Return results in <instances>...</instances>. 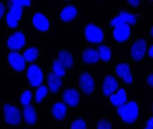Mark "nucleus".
<instances>
[{
	"instance_id": "nucleus-1",
	"label": "nucleus",
	"mask_w": 153,
	"mask_h": 129,
	"mask_svg": "<svg viewBox=\"0 0 153 129\" xmlns=\"http://www.w3.org/2000/svg\"><path fill=\"white\" fill-rule=\"evenodd\" d=\"M118 113L124 122L131 123L135 122L138 118V107L134 101L126 103L118 107Z\"/></svg>"
},
{
	"instance_id": "nucleus-2",
	"label": "nucleus",
	"mask_w": 153,
	"mask_h": 129,
	"mask_svg": "<svg viewBox=\"0 0 153 129\" xmlns=\"http://www.w3.org/2000/svg\"><path fill=\"white\" fill-rule=\"evenodd\" d=\"M5 119L7 123L17 125L21 122V116L19 110L10 104H6L4 106Z\"/></svg>"
},
{
	"instance_id": "nucleus-3",
	"label": "nucleus",
	"mask_w": 153,
	"mask_h": 129,
	"mask_svg": "<svg viewBox=\"0 0 153 129\" xmlns=\"http://www.w3.org/2000/svg\"><path fill=\"white\" fill-rule=\"evenodd\" d=\"M85 34L87 40L92 43H99L104 38L103 31L93 24L87 25L85 28Z\"/></svg>"
},
{
	"instance_id": "nucleus-4",
	"label": "nucleus",
	"mask_w": 153,
	"mask_h": 129,
	"mask_svg": "<svg viewBox=\"0 0 153 129\" xmlns=\"http://www.w3.org/2000/svg\"><path fill=\"white\" fill-rule=\"evenodd\" d=\"M27 77L31 86H40L43 81V74L42 69L36 65H32L28 69Z\"/></svg>"
},
{
	"instance_id": "nucleus-5",
	"label": "nucleus",
	"mask_w": 153,
	"mask_h": 129,
	"mask_svg": "<svg viewBox=\"0 0 153 129\" xmlns=\"http://www.w3.org/2000/svg\"><path fill=\"white\" fill-rule=\"evenodd\" d=\"M25 44V36L20 32H16L12 34L8 39L7 41V47L13 51L20 49L24 46Z\"/></svg>"
},
{
	"instance_id": "nucleus-6",
	"label": "nucleus",
	"mask_w": 153,
	"mask_h": 129,
	"mask_svg": "<svg viewBox=\"0 0 153 129\" xmlns=\"http://www.w3.org/2000/svg\"><path fill=\"white\" fill-rule=\"evenodd\" d=\"M137 21L135 17L131 14L126 12H121L118 16L115 17L111 22V25L114 27H117L122 25H134Z\"/></svg>"
},
{
	"instance_id": "nucleus-7",
	"label": "nucleus",
	"mask_w": 153,
	"mask_h": 129,
	"mask_svg": "<svg viewBox=\"0 0 153 129\" xmlns=\"http://www.w3.org/2000/svg\"><path fill=\"white\" fill-rule=\"evenodd\" d=\"M8 61L17 71H22L25 68V60L23 56L17 52H12L8 55Z\"/></svg>"
},
{
	"instance_id": "nucleus-8",
	"label": "nucleus",
	"mask_w": 153,
	"mask_h": 129,
	"mask_svg": "<svg viewBox=\"0 0 153 129\" xmlns=\"http://www.w3.org/2000/svg\"><path fill=\"white\" fill-rule=\"evenodd\" d=\"M79 83L84 92L87 94H90L94 89L95 82L89 74L84 73L81 75Z\"/></svg>"
},
{
	"instance_id": "nucleus-9",
	"label": "nucleus",
	"mask_w": 153,
	"mask_h": 129,
	"mask_svg": "<svg viewBox=\"0 0 153 129\" xmlns=\"http://www.w3.org/2000/svg\"><path fill=\"white\" fill-rule=\"evenodd\" d=\"M146 51V41L144 40H139L136 41L132 45L131 48V55L135 60H140Z\"/></svg>"
},
{
	"instance_id": "nucleus-10",
	"label": "nucleus",
	"mask_w": 153,
	"mask_h": 129,
	"mask_svg": "<svg viewBox=\"0 0 153 129\" xmlns=\"http://www.w3.org/2000/svg\"><path fill=\"white\" fill-rule=\"evenodd\" d=\"M130 34V28L128 25L125 24L115 27L114 36L117 41L122 42L127 40Z\"/></svg>"
},
{
	"instance_id": "nucleus-11",
	"label": "nucleus",
	"mask_w": 153,
	"mask_h": 129,
	"mask_svg": "<svg viewBox=\"0 0 153 129\" xmlns=\"http://www.w3.org/2000/svg\"><path fill=\"white\" fill-rule=\"evenodd\" d=\"M63 100L68 105L75 107L79 102V93L74 89H68L64 92Z\"/></svg>"
},
{
	"instance_id": "nucleus-12",
	"label": "nucleus",
	"mask_w": 153,
	"mask_h": 129,
	"mask_svg": "<svg viewBox=\"0 0 153 129\" xmlns=\"http://www.w3.org/2000/svg\"><path fill=\"white\" fill-rule=\"evenodd\" d=\"M118 84L115 78L108 76L105 78L103 84V92L106 96L111 95L117 89Z\"/></svg>"
},
{
	"instance_id": "nucleus-13",
	"label": "nucleus",
	"mask_w": 153,
	"mask_h": 129,
	"mask_svg": "<svg viewBox=\"0 0 153 129\" xmlns=\"http://www.w3.org/2000/svg\"><path fill=\"white\" fill-rule=\"evenodd\" d=\"M116 72L119 77L122 78L125 82L130 84L132 82V76L127 64H119L116 68Z\"/></svg>"
},
{
	"instance_id": "nucleus-14",
	"label": "nucleus",
	"mask_w": 153,
	"mask_h": 129,
	"mask_svg": "<svg viewBox=\"0 0 153 129\" xmlns=\"http://www.w3.org/2000/svg\"><path fill=\"white\" fill-rule=\"evenodd\" d=\"M33 23L38 30L46 31L49 27V22L47 18L42 13H37L33 18Z\"/></svg>"
},
{
	"instance_id": "nucleus-15",
	"label": "nucleus",
	"mask_w": 153,
	"mask_h": 129,
	"mask_svg": "<svg viewBox=\"0 0 153 129\" xmlns=\"http://www.w3.org/2000/svg\"><path fill=\"white\" fill-rule=\"evenodd\" d=\"M110 101L114 105L118 107L124 104L127 102L125 91L123 89H119L117 94L110 95Z\"/></svg>"
},
{
	"instance_id": "nucleus-16",
	"label": "nucleus",
	"mask_w": 153,
	"mask_h": 129,
	"mask_svg": "<svg viewBox=\"0 0 153 129\" xmlns=\"http://www.w3.org/2000/svg\"><path fill=\"white\" fill-rule=\"evenodd\" d=\"M24 117L26 122L29 125L35 124L37 120V115L34 107L29 104L24 106Z\"/></svg>"
},
{
	"instance_id": "nucleus-17",
	"label": "nucleus",
	"mask_w": 153,
	"mask_h": 129,
	"mask_svg": "<svg viewBox=\"0 0 153 129\" xmlns=\"http://www.w3.org/2000/svg\"><path fill=\"white\" fill-rule=\"evenodd\" d=\"M48 82L49 87L51 91L53 92H57L62 85L61 78L55 75L53 72L49 74L48 76Z\"/></svg>"
},
{
	"instance_id": "nucleus-18",
	"label": "nucleus",
	"mask_w": 153,
	"mask_h": 129,
	"mask_svg": "<svg viewBox=\"0 0 153 129\" xmlns=\"http://www.w3.org/2000/svg\"><path fill=\"white\" fill-rule=\"evenodd\" d=\"M77 13L76 9L75 7L68 6L63 9L60 13V17L64 21H70L76 16Z\"/></svg>"
},
{
	"instance_id": "nucleus-19",
	"label": "nucleus",
	"mask_w": 153,
	"mask_h": 129,
	"mask_svg": "<svg viewBox=\"0 0 153 129\" xmlns=\"http://www.w3.org/2000/svg\"><path fill=\"white\" fill-rule=\"evenodd\" d=\"M83 59L87 63H95L99 61V56L97 51L92 49H87L84 52Z\"/></svg>"
},
{
	"instance_id": "nucleus-20",
	"label": "nucleus",
	"mask_w": 153,
	"mask_h": 129,
	"mask_svg": "<svg viewBox=\"0 0 153 129\" xmlns=\"http://www.w3.org/2000/svg\"><path fill=\"white\" fill-rule=\"evenodd\" d=\"M67 113V107L62 103H57L53 105L52 107V113L56 119L62 120Z\"/></svg>"
},
{
	"instance_id": "nucleus-21",
	"label": "nucleus",
	"mask_w": 153,
	"mask_h": 129,
	"mask_svg": "<svg viewBox=\"0 0 153 129\" xmlns=\"http://www.w3.org/2000/svg\"><path fill=\"white\" fill-rule=\"evenodd\" d=\"M59 60L65 68H71L74 63L72 55L65 51H62L59 53Z\"/></svg>"
},
{
	"instance_id": "nucleus-22",
	"label": "nucleus",
	"mask_w": 153,
	"mask_h": 129,
	"mask_svg": "<svg viewBox=\"0 0 153 129\" xmlns=\"http://www.w3.org/2000/svg\"><path fill=\"white\" fill-rule=\"evenodd\" d=\"M39 56V51L35 47L30 48L27 49L23 54V57L25 61L32 62L35 61Z\"/></svg>"
},
{
	"instance_id": "nucleus-23",
	"label": "nucleus",
	"mask_w": 153,
	"mask_h": 129,
	"mask_svg": "<svg viewBox=\"0 0 153 129\" xmlns=\"http://www.w3.org/2000/svg\"><path fill=\"white\" fill-rule=\"evenodd\" d=\"M99 58L105 61H108L111 56V52L110 48L105 45H100L97 51Z\"/></svg>"
},
{
	"instance_id": "nucleus-24",
	"label": "nucleus",
	"mask_w": 153,
	"mask_h": 129,
	"mask_svg": "<svg viewBox=\"0 0 153 129\" xmlns=\"http://www.w3.org/2000/svg\"><path fill=\"white\" fill-rule=\"evenodd\" d=\"M53 73L60 78L65 75V68L59 60H55L53 62Z\"/></svg>"
},
{
	"instance_id": "nucleus-25",
	"label": "nucleus",
	"mask_w": 153,
	"mask_h": 129,
	"mask_svg": "<svg viewBox=\"0 0 153 129\" xmlns=\"http://www.w3.org/2000/svg\"><path fill=\"white\" fill-rule=\"evenodd\" d=\"M10 5V13L12 14L13 16L17 20H20L21 19L22 14V9L21 7L17 6L9 2Z\"/></svg>"
},
{
	"instance_id": "nucleus-26",
	"label": "nucleus",
	"mask_w": 153,
	"mask_h": 129,
	"mask_svg": "<svg viewBox=\"0 0 153 129\" xmlns=\"http://www.w3.org/2000/svg\"><path fill=\"white\" fill-rule=\"evenodd\" d=\"M48 92L47 88L44 86H40L36 92V101L37 103H40Z\"/></svg>"
},
{
	"instance_id": "nucleus-27",
	"label": "nucleus",
	"mask_w": 153,
	"mask_h": 129,
	"mask_svg": "<svg viewBox=\"0 0 153 129\" xmlns=\"http://www.w3.org/2000/svg\"><path fill=\"white\" fill-rule=\"evenodd\" d=\"M32 93L29 90L25 91L21 95V98H20L21 104L24 106L30 104V103L32 99Z\"/></svg>"
},
{
	"instance_id": "nucleus-28",
	"label": "nucleus",
	"mask_w": 153,
	"mask_h": 129,
	"mask_svg": "<svg viewBox=\"0 0 153 129\" xmlns=\"http://www.w3.org/2000/svg\"><path fill=\"white\" fill-rule=\"evenodd\" d=\"M6 19H7V25L9 27L14 28L17 27L18 20L14 17V16H13L10 12L7 13Z\"/></svg>"
},
{
	"instance_id": "nucleus-29",
	"label": "nucleus",
	"mask_w": 153,
	"mask_h": 129,
	"mask_svg": "<svg viewBox=\"0 0 153 129\" xmlns=\"http://www.w3.org/2000/svg\"><path fill=\"white\" fill-rule=\"evenodd\" d=\"M71 129H86V124L82 119H77L72 124Z\"/></svg>"
},
{
	"instance_id": "nucleus-30",
	"label": "nucleus",
	"mask_w": 153,
	"mask_h": 129,
	"mask_svg": "<svg viewBox=\"0 0 153 129\" xmlns=\"http://www.w3.org/2000/svg\"><path fill=\"white\" fill-rule=\"evenodd\" d=\"M10 2L13 5L21 7H29L30 5V1L29 0H14L10 1Z\"/></svg>"
},
{
	"instance_id": "nucleus-31",
	"label": "nucleus",
	"mask_w": 153,
	"mask_h": 129,
	"mask_svg": "<svg viewBox=\"0 0 153 129\" xmlns=\"http://www.w3.org/2000/svg\"><path fill=\"white\" fill-rule=\"evenodd\" d=\"M97 129H111V126L108 122L102 120L98 123Z\"/></svg>"
},
{
	"instance_id": "nucleus-32",
	"label": "nucleus",
	"mask_w": 153,
	"mask_h": 129,
	"mask_svg": "<svg viewBox=\"0 0 153 129\" xmlns=\"http://www.w3.org/2000/svg\"><path fill=\"white\" fill-rule=\"evenodd\" d=\"M5 6L3 4H2L1 2H0V19L2 17V16H4V13H5Z\"/></svg>"
},
{
	"instance_id": "nucleus-33",
	"label": "nucleus",
	"mask_w": 153,
	"mask_h": 129,
	"mask_svg": "<svg viewBox=\"0 0 153 129\" xmlns=\"http://www.w3.org/2000/svg\"><path fill=\"white\" fill-rule=\"evenodd\" d=\"M128 2L133 7H138L140 4V1L138 0H130Z\"/></svg>"
},
{
	"instance_id": "nucleus-34",
	"label": "nucleus",
	"mask_w": 153,
	"mask_h": 129,
	"mask_svg": "<svg viewBox=\"0 0 153 129\" xmlns=\"http://www.w3.org/2000/svg\"><path fill=\"white\" fill-rule=\"evenodd\" d=\"M147 127L151 128V129H153V118H151L147 123Z\"/></svg>"
},
{
	"instance_id": "nucleus-35",
	"label": "nucleus",
	"mask_w": 153,
	"mask_h": 129,
	"mask_svg": "<svg viewBox=\"0 0 153 129\" xmlns=\"http://www.w3.org/2000/svg\"><path fill=\"white\" fill-rule=\"evenodd\" d=\"M147 83L150 86H153V75H150L147 78Z\"/></svg>"
},
{
	"instance_id": "nucleus-36",
	"label": "nucleus",
	"mask_w": 153,
	"mask_h": 129,
	"mask_svg": "<svg viewBox=\"0 0 153 129\" xmlns=\"http://www.w3.org/2000/svg\"><path fill=\"white\" fill-rule=\"evenodd\" d=\"M149 56L151 57H153V46L152 45L150 49H149Z\"/></svg>"
},
{
	"instance_id": "nucleus-37",
	"label": "nucleus",
	"mask_w": 153,
	"mask_h": 129,
	"mask_svg": "<svg viewBox=\"0 0 153 129\" xmlns=\"http://www.w3.org/2000/svg\"><path fill=\"white\" fill-rule=\"evenodd\" d=\"M145 129H151V128H147V127H146V128H145Z\"/></svg>"
}]
</instances>
